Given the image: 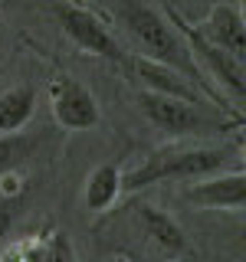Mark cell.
<instances>
[{
  "label": "cell",
  "instance_id": "15",
  "mask_svg": "<svg viewBox=\"0 0 246 262\" xmlns=\"http://www.w3.org/2000/svg\"><path fill=\"white\" fill-rule=\"evenodd\" d=\"M115 262H125V259H115Z\"/></svg>",
  "mask_w": 246,
  "mask_h": 262
},
{
  "label": "cell",
  "instance_id": "6",
  "mask_svg": "<svg viewBox=\"0 0 246 262\" xmlns=\"http://www.w3.org/2000/svg\"><path fill=\"white\" fill-rule=\"evenodd\" d=\"M138 108L145 112V118L151 125H158L161 131L168 135H191L203 125L197 105L191 102H180V98H171V95H158V92H141L138 95Z\"/></svg>",
  "mask_w": 246,
  "mask_h": 262
},
{
  "label": "cell",
  "instance_id": "1",
  "mask_svg": "<svg viewBox=\"0 0 246 262\" xmlns=\"http://www.w3.org/2000/svg\"><path fill=\"white\" fill-rule=\"evenodd\" d=\"M121 16H125V27H128L131 36H135V43L145 49L141 56H148V59H154V62H164V66H171V69H177V72H184L203 95L213 98V102L223 108V98L217 95V89L210 85V79H203V72L197 69V62L191 59L184 39L177 36V30L171 27L168 16L151 10V7L141 4V0H121Z\"/></svg>",
  "mask_w": 246,
  "mask_h": 262
},
{
  "label": "cell",
  "instance_id": "3",
  "mask_svg": "<svg viewBox=\"0 0 246 262\" xmlns=\"http://www.w3.org/2000/svg\"><path fill=\"white\" fill-rule=\"evenodd\" d=\"M164 16L171 20V27L177 30V36L184 39L187 53L197 56V69H207L210 79L217 82V85H223L230 95H236V102H243L246 95V72H243V59H233L230 53H223L220 46H213L207 36L200 33V27H194V23H187L184 16H180L177 10H164Z\"/></svg>",
  "mask_w": 246,
  "mask_h": 262
},
{
  "label": "cell",
  "instance_id": "5",
  "mask_svg": "<svg viewBox=\"0 0 246 262\" xmlns=\"http://www.w3.org/2000/svg\"><path fill=\"white\" fill-rule=\"evenodd\" d=\"M53 115L63 128L69 131H86L98 125V102L82 82L69 76H56L53 79Z\"/></svg>",
  "mask_w": 246,
  "mask_h": 262
},
{
  "label": "cell",
  "instance_id": "2",
  "mask_svg": "<svg viewBox=\"0 0 246 262\" xmlns=\"http://www.w3.org/2000/svg\"><path fill=\"white\" fill-rule=\"evenodd\" d=\"M227 161L223 147H187V144H168L151 151L141 164L121 174V190L135 193L145 187H154L161 180H200L210 177Z\"/></svg>",
  "mask_w": 246,
  "mask_h": 262
},
{
  "label": "cell",
  "instance_id": "12",
  "mask_svg": "<svg viewBox=\"0 0 246 262\" xmlns=\"http://www.w3.org/2000/svg\"><path fill=\"white\" fill-rule=\"evenodd\" d=\"M118 193H121V170H118V164H98L92 174H89V180H86L82 200H86V210L102 213V210H109L112 203L118 200Z\"/></svg>",
  "mask_w": 246,
  "mask_h": 262
},
{
  "label": "cell",
  "instance_id": "14",
  "mask_svg": "<svg viewBox=\"0 0 246 262\" xmlns=\"http://www.w3.org/2000/svg\"><path fill=\"white\" fill-rule=\"evenodd\" d=\"M43 262H72L69 239H66L63 233H53V239L46 243V249H43Z\"/></svg>",
  "mask_w": 246,
  "mask_h": 262
},
{
  "label": "cell",
  "instance_id": "8",
  "mask_svg": "<svg viewBox=\"0 0 246 262\" xmlns=\"http://www.w3.org/2000/svg\"><path fill=\"white\" fill-rule=\"evenodd\" d=\"M187 200L203 207V210H243L246 174L233 170V174H220V177H200L197 184H191Z\"/></svg>",
  "mask_w": 246,
  "mask_h": 262
},
{
  "label": "cell",
  "instance_id": "4",
  "mask_svg": "<svg viewBox=\"0 0 246 262\" xmlns=\"http://www.w3.org/2000/svg\"><path fill=\"white\" fill-rule=\"evenodd\" d=\"M56 20H59L63 33L82 49V53L98 56V59H112V62L125 59L118 39L112 36V30L105 27L92 10H86V7H79V4H59L56 7Z\"/></svg>",
  "mask_w": 246,
  "mask_h": 262
},
{
  "label": "cell",
  "instance_id": "10",
  "mask_svg": "<svg viewBox=\"0 0 246 262\" xmlns=\"http://www.w3.org/2000/svg\"><path fill=\"white\" fill-rule=\"evenodd\" d=\"M138 223H141L145 236L151 239L164 256H180L187 249V239H184V229L171 213H164L158 207H141L138 210Z\"/></svg>",
  "mask_w": 246,
  "mask_h": 262
},
{
  "label": "cell",
  "instance_id": "9",
  "mask_svg": "<svg viewBox=\"0 0 246 262\" xmlns=\"http://www.w3.org/2000/svg\"><path fill=\"white\" fill-rule=\"evenodd\" d=\"M200 33L213 46L230 53L233 59L246 56V16L236 4H213V10L207 13V23L200 27Z\"/></svg>",
  "mask_w": 246,
  "mask_h": 262
},
{
  "label": "cell",
  "instance_id": "7",
  "mask_svg": "<svg viewBox=\"0 0 246 262\" xmlns=\"http://www.w3.org/2000/svg\"><path fill=\"white\" fill-rule=\"evenodd\" d=\"M131 69H135V79L145 85V92H158V95H171V98H180V102H191V105H203V92L184 72L171 69V66L154 62L148 56H135Z\"/></svg>",
  "mask_w": 246,
  "mask_h": 262
},
{
  "label": "cell",
  "instance_id": "13",
  "mask_svg": "<svg viewBox=\"0 0 246 262\" xmlns=\"http://www.w3.org/2000/svg\"><path fill=\"white\" fill-rule=\"evenodd\" d=\"M30 151V138H20V135H4L0 138V177L10 174V170L27 158Z\"/></svg>",
  "mask_w": 246,
  "mask_h": 262
},
{
  "label": "cell",
  "instance_id": "11",
  "mask_svg": "<svg viewBox=\"0 0 246 262\" xmlns=\"http://www.w3.org/2000/svg\"><path fill=\"white\" fill-rule=\"evenodd\" d=\"M36 112V89L33 85H13L0 92V138L16 135Z\"/></svg>",
  "mask_w": 246,
  "mask_h": 262
}]
</instances>
